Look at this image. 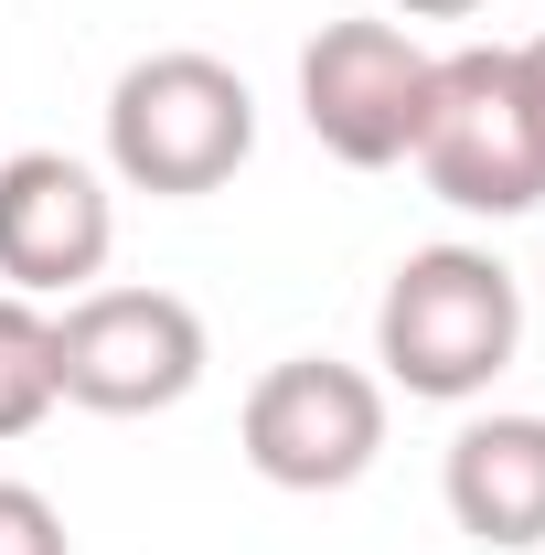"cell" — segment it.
Segmentation results:
<instances>
[{
	"label": "cell",
	"mask_w": 545,
	"mask_h": 555,
	"mask_svg": "<svg viewBox=\"0 0 545 555\" xmlns=\"http://www.w3.org/2000/svg\"><path fill=\"white\" fill-rule=\"evenodd\" d=\"M481 0H385V22H471Z\"/></svg>",
	"instance_id": "cell-11"
},
{
	"label": "cell",
	"mask_w": 545,
	"mask_h": 555,
	"mask_svg": "<svg viewBox=\"0 0 545 555\" xmlns=\"http://www.w3.org/2000/svg\"><path fill=\"white\" fill-rule=\"evenodd\" d=\"M54 406H65V385H54V310L0 288V449L33 438Z\"/></svg>",
	"instance_id": "cell-9"
},
{
	"label": "cell",
	"mask_w": 545,
	"mask_h": 555,
	"mask_svg": "<svg viewBox=\"0 0 545 555\" xmlns=\"http://www.w3.org/2000/svg\"><path fill=\"white\" fill-rule=\"evenodd\" d=\"M524 75H535V96H545V33H535V43H524Z\"/></svg>",
	"instance_id": "cell-12"
},
{
	"label": "cell",
	"mask_w": 545,
	"mask_h": 555,
	"mask_svg": "<svg viewBox=\"0 0 545 555\" xmlns=\"http://www.w3.org/2000/svg\"><path fill=\"white\" fill-rule=\"evenodd\" d=\"M118 193L75 150H11L0 160V288L11 299H75L107 278Z\"/></svg>",
	"instance_id": "cell-7"
},
{
	"label": "cell",
	"mask_w": 545,
	"mask_h": 555,
	"mask_svg": "<svg viewBox=\"0 0 545 555\" xmlns=\"http://www.w3.org/2000/svg\"><path fill=\"white\" fill-rule=\"evenodd\" d=\"M439 502H449V524L492 555H524L545 545V416L524 406H492L471 416L460 438H449V460H439Z\"/></svg>",
	"instance_id": "cell-8"
},
{
	"label": "cell",
	"mask_w": 545,
	"mask_h": 555,
	"mask_svg": "<svg viewBox=\"0 0 545 555\" xmlns=\"http://www.w3.org/2000/svg\"><path fill=\"white\" fill-rule=\"evenodd\" d=\"M0 555H75L65 513H54L33 481H0Z\"/></svg>",
	"instance_id": "cell-10"
},
{
	"label": "cell",
	"mask_w": 545,
	"mask_h": 555,
	"mask_svg": "<svg viewBox=\"0 0 545 555\" xmlns=\"http://www.w3.org/2000/svg\"><path fill=\"white\" fill-rule=\"evenodd\" d=\"M417 182L449 214H514L545 204V96L524 75V43H460L428 65V118H417Z\"/></svg>",
	"instance_id": "cell-2"
},
{
	"label": "cell",
	"mask_w": 545,
	"mask_h": 555,
	"mask_svg": "<svg viewBox=\"0 0 545 555\" xmlns=\"http://www.w3.org/2000/svg\"><path fill=\"white\" fill-rule=\"evenodd\" d=\"M428 43L385 11H353V22H321L300 43V118L332 150L342 171H396L417 150V118H428Z\"/></svg>",
	"instance_id": "cell-6"
},
{
	"label": "cell",
	"mask_w": 545,
	"mask_h": 555,
	"mask_svg": "<svg viewBox=\"0 0 545 555\" xmlns=\"http://www.w3.org/2000/svg\"><path fill=\"white\" fill-rule=\"evenodd\" d=\"M524 352V278L492 246H417L375 299V363L417 406H471Z\"/></svg>",
	"instance_id": "cell-1"
},
{
	"label": "cell",
	"mask_w": 545,
	"mask_h": 555,
	"mask_svg": "<svg viewBox=\"0 0 545 555\" xmlns=\"http://www.w3.org/2000/svg\"><path fill=\"white\" fill-rule=\"evenodd\" d=\"M204 363H214V343H204V310L182 288L97 278V288H75L54 310V385L86 416H172L204 385Z\"/></svg>",
	"instance_id": "cell-4"
},
{
	"label": "cell",
	"mask_w": 545,
	"mask_h": 555,
	"mask_svg": "<svg viewBox=\"0 0 545 555\" xmlns=\"http://www.w3.org/2000/svg\"><path fill=\"white\" fill-rule=\"evenodd\" d=\"M246 160H257V96L225 54L161 43L107 86V171L129 193L193 204V193H225Z\"/></svg>",
	"instance_id": "cell-3"
},
{
	"label": "cell",
	"mask_w": 545,
	"mask_h": 555,
	"mask_svg": "<svg viewBox=\"0 0 545 555\" xmlns=\"http://www.w3.org/2000/svg\"><path fill=\"white\" fill-rule=\"evenodd\" d=\"M236 449L268 491H353L385 460V374L332 363V352H289L246 385Z\"/></svg>",
	"instance_id": "cell-5"
}]
</instances>
